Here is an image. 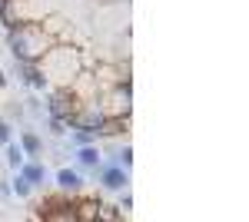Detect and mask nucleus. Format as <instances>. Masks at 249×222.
I'll return each instance as SVG.
<instances>
[{"mask_svg":"<svg viewBox=\"0 0 249 222\" xmlns=\"http://www.w3.org/2000/svg\"><path fill=\"white\" fill-rule=\"evenodd\" d=\"M23 159H27V153L20 149V143L10 139V143L3 146V163H7V169H10V172H17V169L23 166Z\"/></svg>","mask_w":249,"mask_h":222,"instance_id":"f8f14e48","label":"nucleus"},{"mask_svg":"<svg viewBox=\"0 0 249 222\" xmlns=\"http://www.w3.org/2000/svg\"><path fill=\"white\" fill-rule=\"evenodd\" d=\"M130 130V116H103V123H100V139H116V136H123V133Z\"/></svg>","mask_w":249,"mask_h":222,"instance_id":"6e6552de","label":"nucleus"},{"mask_svg":"<svg viewBox=\"0 0 249 222\" xmlns=\"http://www.w3.org/2000/svg\"><path fill=\"white\" fill-rule=\"evenodd\" d=\"M70 143L73 146H90V143H100V136L93 130H70Z\"/></svg>","mask_w":249,"mask_h":222,"instance_id":"2eb2a0df","label":"nucleus"},{"mask_svg":"<svg viewBox=\"0 0 249 222\" xmlns=\"http://www.w3.org/2000/svg\"><path fill=\"white\" fill-rule=\"evenodd\" d=\"M110 159H113V163H120V166H123V169H130V166H133V146L126 143V146H123V149H116V153H113V156H110Z\"/></svg>","mask_w":249,"mask_h":222,"instance_id":"f3484780","label":"nucleus"},{"mask_svg":"<svg viewBox=\"0 0 249 222\" xmlns=\"http://www.w3.org/2000/svg\"><path fill=\"white\" fill-rule=\"evenodd\" d=\"M10 189H14V196H20V199H27V196L34 192V186L27 183L20 172H14V179H10Z\"/></svg>","mask_w":249,"mask_h":222,"instance_id":"dca6fc26","label":"nucleus"},{"mask_svg":"<svg viewBox=\"0 0 249 222\" xmlns=\"http://www.w3.org/2000/svg\"><path fill=\"white\" fill-rule=\"evenodd\" d=\"M3 86H7V73L0 70V90H3Z\"/></svg>","mask_w":249,"mask_h":222,"instance_id":"5701e85b","label":"nucleus"},{"mask_svg":"<svg viewBox=\"0 0 249 222\" xmlns=\"http://www.w3.org/2000/svg\"><path fill=\"white\" fill-rule=\"evenodd\" d=\"M96 205H100V199H73L77 222H96Z\"/></svg>","mask_w":249,"mask_h":222,"instance_id":"ddd939ff","label":"nucleus"},{"mask_svg":"<svg viewBox=\"0 0 249 222\" xmlns=\"http://www.w3.org/2000/svg\"><path fill=\"white\" fill-rule=\"evenodd\" d=\"M47 126H50L53 136H67V133H70V123H67V120H60V116H50V113H47Z\"/></svg>","mask_w":249,"mask_h":222,"instance_id":"a211bd4d","label":"nucleus"},{"mask_svg":"<svg viewBox=\"0 0 249 222\" xmlns=\"http://www.w3.org/2000/svg\"><path fill=\"white\" fill-rule=\"evenodd\" d=\"M20 149L27 153V159H37L40 153H43V139H40L34 130H23L20 133Z\"/></svg>","mask_w":249,"mask_h":222,"instance_id":"9b49d317","label":"nucleus"},{"mask_svg":"<svg viewBox=\"0 0 249 222\" xmlns=\"http://www.w3.org/2000/svg\"><path fill=\"white\" fill-rule=\"evenodd\" d=\"M77 163L83 169H96L100 163H103V153H100V146L96 143H90V146H77Z\"/></svg>","mask_w":249,"mask_h":222,"instance_id":"9d476101","label":"nucleus"},{"mask_svg":"<svg viewBox=\"0 0 249 222\" xmlns=\"http://www.w3.org/2000/svg\"><path fill=\"white\" fill-rule=\"evenodd\" d=\"M57 40L43 30V23H20L14 30H7V50L14 60H27V63H40L43 53L53 47Z\"/></svg>","mask_w":249,"mask_h":222,"instance_id":"f03ea898","label":"nucleus"},{"mask_svg":"<svg viewBox=\"0 0 249 222\" xmlns=\"http://www.w3.org/2000/svg\"><path fill=\"white\" fill-rule=\"evenodd\" d=\"M80 106H83V103L73 96L70 86H50V90H47V100H43V110L50 113V116L67 120V123H70V116H73Z\"/></svg>","mask_w":249,"mask_h":222,"instance_id":"20e7f679","label":"nucleus"},{"mask_svg":"<svg viewBox=\"0 0 249 222\" xmlns=\"http://www.w3.org/2000/svg\"><path fill=\"white\" fill-rule=\"evenodd\" d=\"M96 219H103V222H120V219H123V212H120V205L100 203V205H96Z\"/></svg>","mask_w":249,"mask_h":222,"instance_id":"4468645a","label":"nucleus"},{"mask_svg":"<svg viewBox=\"0 0 249 222\" xmlns=\"http://www.w3.org/2000/svg\"><path fill=\"white\" fill-rule=\"evenodd\" d=\"M96 176V183L103 186V189H113V192H120V189H126L130 186V169H123L120 163H100L96 169H90Z\"/></svg>","mask_w":249,"mask_h":222,"instance_id":"39448f33","label":"nucleus"},{"mask_svg":"<svg viewBox=\"0 0 249 222\" xmlns=\"http://www.w3.org/2000/svg\"><path fill=\"white\" fill-rule=\"evenodd\" d=\"M10 139H14V126H10L7 120H0V146H7Z\"/></svg>","mask_w":249,"mask_h":222,"instance_id":"aec40b11","label":"nucleus"},{"mask_svg":"<svg viewBox=\"0 0 249 222\" xmlns=\"http://www.w3.org/2000/svg\"><path fill=\"white\" fill-rule=\"evenodd\" d=\"M40 70L50 86H70L83 73V50L73 43H53L40 60Z\"/></svg>","mask_w":249,"mask_h":222,"instance_id":"f257e3e1","label":"nucleus"},{"mask_svg":"<svg viewBox=\"0 0 249 222\" xmlns=\"http://www.w3.org/2000/svg\"><path fill=\"white\" fill-rule=\"evenodd\" d=\"M14 63H17V80L23 86H30V90H37V93L50 90V83H47V76L40 70V63H27V60H14Z\"/></svg>","mask_w":249,"mask_h":222,"instance_id":"423d86ee","label":"nucleus"},{"mask_svg":"<svg viewBox=\"0 0 249 222\" xmlns=\"http://www.w3.org/2000/svg\"><path fill=\"white\" fill-rule=\"evenodd\" d=\"M17 172H20V176H23L30 186H34V189L47 183V166H43L40 159H23V166H20Z\"/></svg>","mask_w":249,"mask_h":222,"instance_id":"1a4fd4ad","label":"nucleus"},{"mask_svg":"<svg viewBox=\"0 0 249 222\" xmlns=\"http://www.w3.org/2000/svg\"><path fill=\"white\" fill-rule=\"evenodd\" d=\"M27 103H30L27 110L34 113V116H43V103H40V100H27Z\"/></svg>","mask_w":249,"mask_h":222,"instance_id":"412c9836","label":"nucleus"},{"mask_svg":"<svg viewBox=\"0 0 249 222\" xmlns=\"http://www.w3.org/2000/svg\"><path fill=\"white\" fill-rule=\"evenodd\" d=\"M120 192H123V199H120V212H123V216H130V209H133V192H130V186H126V189H120Z\"/></svg>","mask_w":249,"mask_h":222,"instance_id":"6ab92c4d","label":"nucleus"},{"mask_svg":"<svg viewBox=\"0 0 249 222\" xmlns=\"http://www.w3.org/2000/svg\"><path fill=\"white\" fill-rule=\"evenodd\" d=\"M53 179H57V189H63V192H80L83 183H87V179H83V172H80V169H70V166L57 169V176H53Z\"/></svg>","mask_w":249,"mask_h":222,"instance_id":"0eeeda50","label":"nucleus"},{"mask_svg":"<svg viewBox=\"0 0 249 222\" xmlns=\"http://www.w3.org/2000/svg\"><path fill=\"white\" fill-rule=\"evenodd\" d=\"M0 196L7 199V196H14V189H10V183H0Z\"/></svg>","mask_w":249,"mask_h":222,"instance_id":"4be33fe9","label":"nucleus"},{"mask_svg":"<svg viewBox=\"0 0 249 222\" xmlns=\"http://www.w3.org/2000/svg\"><path fill=\"white\" fill-rule=\"evenodd\" d=\"M96 106L103 116H130L133 113V80H120L113 86H103L96 96Z\"/></svg>","mask_w":249,"mask_h":222,"instance_id":"7ed1b4c3","label":"nucleus"}]
</instances>
